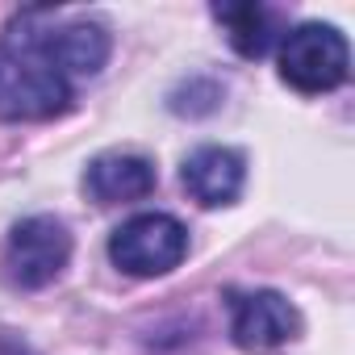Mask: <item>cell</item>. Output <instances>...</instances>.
Returning a JSON list of instances; mask_svg holds the SVG:
<instances>
[{
	"mask_svg": "<svg viewBox=\"0 0 355 355\" xmlns=\"http://www.w3.org/2000/svg\"><path fill=\"white\" fill-rule=\"evenodd\" d=\"M71 259V234L59 218L51 214H34L26 222H17L5 239V255H0V268H5V280L21 293L46 288L63 276Z\"/></svg>",
	"mask_w": 355,
	"mask_h": 355,
	"instance_id": "7a4b0ae2",
	"label": "cell"
},
{
	"mask_svg": "<svg viewBox=\"0 0 355 355\" xmlns=\"http://www.w3.org/2000/svg\"><path fill=\"white\" fill-rule=\"evenodd\" d=\"M214 17L226 26V38L243 59H263L280 38V17L263 5H251V0L247 5H214Z\"/></svg>",
	"mask_w": 355,
	"mask_h": 355,
	"instance_id": "9c48e42d",
	"label": "cell"
},
{
	"mask_svg": "<svg viewBox=\"0 0 355 355\" xmlns=\"http://www.w3.org/2000/svg\"><path fill=\"white\" fill-rule=\"evenodd\" d=\"M71 105V80L21 34L13 30L0 42V117L46 121Z\"/></svg>",
	"mask_w": 355,
	"mask_h": 355,
	"instance_id": "6da1fadb",
	"label": "cell"
},
{
	"mask_svg": "<svg viewBox=\"0 0 355 355\" xmlns=\"http://www.w3.org/2000/svg\"><path fill=\"white\" fill-rule=\"evenodd\" d=\"M180 180H184L189 197L197 205H205V209L234 205L239 193H243V180H247V163L230 146H201V150H193L184 159Z\"/></svg>",
	"mask_w": 355,
	"mask_h": 355,
	"instance_id": "52a82bcc",
	"label": "cell"
},
{
	"mask_svg": "<svg viewBox=\"0 0 355 355\" xmlns=\"http://www.w3.org/2000/svg\"><path fill=\"white\" fill-rule=\"evenodd\" d=\"M351 71V51L347 38L334 26L305 21L280 42V80L305 96L334 92Z\"/></svg>",
	"mask_w": 355,
	"mask_h": 355,
	"instance_id": "3957f363",
	"label": "cell"
},
{
	"mask_svg": "<svg viewBox=\"0 0 355 355\" xmlns=\"http://www.w3.org/2000/svg\"><path fill=\"white\" fill-rule=\"evenodd\" d=\"M21 34L71 80V76H96L105 63H109V30L96 26V21H51V26H38L26 21Z\"/></svg>",
	"mask_w": 355,
	"mask_h": 355,
	"instance_id": "5b68a950",
	"label": "cell"
},
{
	"mask_svg": "<svg viewBox=\"0 0 355 355\" xmlns=\"http://www.w3.org/2000/svg\"><path fill=\"white\" fill-rule=\"evenodd\" d=\"M189 255V230L171 214H138L109 239V259L125 276H167Z\"/></svg>",
	"mask_w": 355,
	"mask_h": 355,
	"instance_id": "277c9868",
	"label": "cell"
},
{
	"mask_svg": "<svg viewBox=\"0 0 355 355\" xmlns=\"http://www.w3.org/2000/svg\"><path fill=\"white\" fill-rule=\"evenodd\" d=\"M297 309L272 288H255L230 301V334L243 351H276L297 334Z\"/></svg>",
	"mask_w": 355,
	"mask_h": 355,
	"instance_id": "8992f818",
	"label": "cell"
},
{
	"mask_svg": "<svg viewBox=\"0 0 355 355\" xmlns=\"http://www.w3.org/2000/svg\"><path fill=\"white\" fill-rule=\"evenodd\" d=\"M84 189L96 205H125L155 193V167L142 155H101L84 171Z\"/></svg>",
	"mask_w": 355,
	"mask_h": 355,
	"instance_id": "ba28073f",
	"label": "cell"
}]
</instances>
